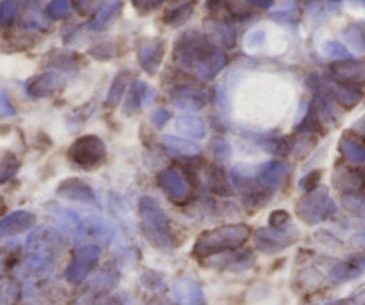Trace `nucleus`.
Returning a JSON list of instances; mask_svg holds the SVG:
<instances>
[{"mask_svg": "<svg viewBox=\"0 0 365 305\" xmlns=\"http://www.w3.org/2000/svg\"><path fill=\"white\" fill-rule=\"evenodd\" d=\"M140 227L143 236L147 237L154 248L161 252H170L175 247L174 230H172L170 220L163 211L160 203L153 196H142L138 200Z\"/></svg>", "mask_w": 365, "mask_h": 305, "instance_id": "obj_1", "label": "nucleus"}, {"mask_svg": "<svg viewBox=\"0 0 365 305\" xmlns=\"http://www.w3.org/2000/svg\"><path fill=\"white\" fill-rule=\"evenodd\" d=\"M249 236H251V229L244 223H233V225H222L212 230H205L195 240L194 257L208 259L212 255L240 248L249 240Z\"/></svg>", "mask_w": 365, "mask_h": 305, "instance_id": "obj_2", "label": "nucleus"}, {"mask_svg": "<svg viewBox=\"0 0 365 305\" xmlns=\"http://www.w3.org/2000/svg\"><path fill=\"white\" fill-rule=\"evenodd\" d=\"M215 48L217 47L208 40V36L197 33V31H187L175 41L174 61L179 68L195 72L215 52Z\"/></svg>", "mask_w": 365, "mask_h": 305, "instance_id": "obj_3", "label": "nucleus"}, {"mask_svg": "<svg viewBox=\"0 0 365 305\" xmlns=\"http://www.w3.org/2000/svg\"><path fill=\"white\" fill-rule=\"evenodd\" d=\"M296 215L308 225H317L336 215V203L329 196L328 189L315 188L297 200Z\"/></svg>", "mask_w": 365, "mask_h": 305, "instance_id": "obj_4", "label": "nucleus"}, {"mask_svg": "<svg viewBox=\"0 0 365 305\" xmlns=\"http://www.w3.org/2000/svg\"><path fill=\"white\" fill-rule=\"evenodd\" d=\"M106 145L96 134H84L81 138H77L70 145L68 152H66V157H68V161L73 166L86 171L103 166L104 161H106Z\"/></svg>", "mask_w": 365, "mask_h": 305, "instance_id": "obj_5", "label": "nucleus"}, {"mask_svg": "<svg viewBox=\"0 0 365 305\" xmlns=\"http://www.w3.org/2000/svg\"><path fill=\"white\" fill-rule=\"evenodd\" d=\"M101 257V248L97 245H83V247L77 248L72 255V261L68 262L65 269V279L70 284L77 286V284H83L88 279L93 269L99 264Z\"/></svg>", "mask_w": 365, "mask_h": 305, "instance_id": "obj_6", "label": "nucleus"}, {"mask_svg": "<svg viewBox=\"0 0 365 305\" xmlns=\"http://www.w3.org/2000/svg\"><path fill=\"white\" fill-rule=\"evenodd\" d=\"M299 237V232L292 225L279 227V229H259L255 232V245L263 254H278L285 248L292 247Z\"/></svg>", "mask_w": 365, "mask_h": 305, "instance_id": "obj_7", "label": "nucleus"}, {"mask_svg": "<svg viewBox=\"0 0 365 305\" xmlns=\"http://www.w3.org/2000/svg\"><path fill=\"white\" fill-rule=\"evenodd\" d=\"M161 191L175 203H185L192 195V186L178 168H165L156 175Z\"/></svg>", "mask_w": 365, "mask_h": 305, "instance_id": "obj_8", "label": "nucleus"}, {"mask_svg": "<svg viewBox=\"0 0 365 305\" xmlns=\"http://www.w3.org/2000/svg\"><path fill=\"white\" fill-rule=\"evenodd\" d=\"M170 100L175 107L182 111H201L202 107L208 106L210 102V93L202 87L197 86H174L170 90Z\"/></svg>", "mask_w": 365, "mask_h": 305, "instance_id": "obj_9", "label": "nucleus"}, {"mask_svg": "<svg viewBox=\"0 0 365 305\" xmlns=\"http://www.w3.org/2000/svg\"><path fill=\"white\" fill-rule=\"evenodd\" d=\"M63 86H65V77L59 72L48 70V72L34 75L33 79L27 80L26 93L31 98H48L59 93L63 90Z\"/></svg>", "mask_w": 365, "mask_h": 305, "instance_id": "obj_10", "label": "nucleus"}, {"mask_svg": "<svg viewBox=\"0 0 365 305\" xmlns=\"http://www.w3.org/2000/svg\"><path fill=\"white\" fill-rule=\"evenodd\" d=\"M290 173H292V164L287 163V161H267L256 168V181L263 188H269L274 191L289 181Z\"/></svg>", "mask_w": 365, "mask_h": 305, "instance_id": "obj_11", "label": "nucleus"}, {"mask_svg": "<svg viewBox=\"0 0 365 305\" xmlns=\"http://www.w3.org/2000/svg\"><path fill=\"white\" fill-rule=\"evenodd\" d=\"M165 58V41L161 38H150V40H143L138 47V63L142 70L149 75L160 70L161 63Z\"/></svg>", "mask_w": 365, "mask_h": 305, "instance_id": "obj_12", "label": "nucleus"}, {"mask_svg": "<svg viewBox=\"0 0 365 305\" xmlns=\"http://www.w3.org/2000/svg\"><path fill=\"white\" fill-rule=\"evenodd\" d=\"M329 72L335 80L349 86H364L365 84V61L358 59H340L329 66Z\"/></svg>", "mask_w": 365, "mask_h": 305, "instance_id": "obj_13", "label": "nucleus"}, {"mask_svg": "<svg viewBox=\"0 0 365 305\" xmlns=\"http://www.w3.org/2000/svg\"><path fill=\"white\" fill-rule=\"evenodd\" d=\"M58 195L65 200H72V202L79 203H90V205H93V203L97 202L96 191L91 189V186L77 177H70L59 182Z\"/></svg>", "mask_w": 365, "mask_h": 305, "instance_id": "obj_14", "label": "nucleus"}, {"mask_svg": "<svg viewBox=\"0 0 365 305\" xmlns=\"http://www.w3.org/2000/svg\"><path fill=\"white\" fill-rule=\"evenodd\" d=\"M172 293H174L178 305H206L205 293L197 280H194L192 277H181L175 280Z\"/></svg>", "mask_w": 365, "mask_h": 305, "instance_id": "obj_15", "label": "nucleus"}, {"mask_svg": "<svg viewBox=\"0 0 365 305\" xmlns=\"http://www.w3.org/2000/svg\"><path fill=\"white\" fill-rule=\"evenodd\" d=\"M36 225V216L29 211H15L0 220V237L16 236Z\"/></svg>", "mask_w": 365, "mask_h": 305, "instance_id": "obj_16", "label": "nucleus"}, {"mask_svg": "<svg viewBox=\"0 0 365 305\" xmlns=\"http://www.w3.org/2000/svg\"><path fill=\"white\" fill-rule=\"evenodd\" d=\"M206 36L220 50H230L237 45V33L233 27L226 22H219V20L206 22Z\"/></svg>", "mask_w": 365, "mask_h": 305, "instance_id": "obj_17", "label": "nucleus"}, {"mask_svg": "<svg viewBox=\"0 0 365 305\" xmlns=\"http://www.w3.org/2000/svg\"><path fill=\"white\" fill-rule=\"evenodd\" d=\"M326 90L336 104L347 107V109L358 106L361 97H364V93L356 86H349V84L339 82V80H326Z\"/></svg>", "mask_w": 365, "mask_h": 305, "instance_id": "obj_18", "label": "nucleus"}, {"mask_svg": "<svg viewBox=\"0 0 365 305\" xmlns=\"http://www.w3.org/2000/svg\"><path fill=\"white\" fill-rule=\"evenodd\" d=\"M202 178H205L206 188L212 193H215V195L230 196L231 193H233V188H231L226 170L217 166V164H206Z\"/></svg>", "mask_w": 365, "mask_h": 305, "instance_id": "obj_19", "label": "nucleus"}, {"mask_svg": "<svg viewBox=\"0 0 365 305\" xmlns=\"http://www.w3.org/2000/svg\"><path fill=\"white\" fill-rule=\"evenodd\" d=\"M339 149L346 163L354 164V166L356 164H365V143L353 132L342 134L339 141Z\"/></svg>", "mask_w": 365, "mask_h": 305, "instance_id": "obj_20", "label": "nucleus"}, {"mask_svg": "<svg viewBox=\"0 0 365 305\" xmlns=\"http://www.w3.org/2000/svg\"><path fill=\"white\" fill-rule=\"evenodd\" d=\"M195 6H197V0H175L174 4L165 11L163 22L168 27H181L194 15Z\"/></svg>", "mask_w": 365, "mask_h": 305, "instance_id": "obj_21", "label": "nucleus"}, {"mask_svg": "<svg viewBox=\"0 0 365 305\" xmlns=\"http://www.w3.org/2000/svg\"><path fill=\"white\" fill-rule=\"evenodd\" d=\"M161 145L168 150L170 154L179 157H195L201 154V146L190 138H179V136L165 134L161 138Z\"/></svg>", "mask_w": 365, "mask_h": 305, "instance_id": "obj_22", "label": "nucleus"}, {"mask_svg": "<svg viewBox=\"0 0 365 305\" xmlns=\"http://www.w3.org/2000/svg\"><path fill=\"white\" fill-rule=\"evenodd\" d=\"M122 8H124V2L122 0H110L108 4H104L103 8L99 9V13L96 15V18L90 22V31H104L115 22V20L120 16Z\"/></svg>", "mask_w": 365, "mask_h": 305, "instance_id": "obj_23", "label": "nucleus"}, {"mask_svg": "<svg viewBox=\"0 0 365 305\" xmlns=\"http://www.w3.org/2000/svg\"><path fill=\"white\" fill-rule=\"evenodd\" d=\"M175 129L192 139L206 138V124L201 117L192 113H182L175 118Z\"/></svg>", "mask_w": 365, "mask_h": 305, "instance_id": "obj_24", "label": "nucleus"}, {"mask_svg": "<svg viewBox=\"0 0 365 305\" xmlns=\"http://www.w3.org/2000/svg\"><path fill=\"white\" fill-rule=\"evenodd\" d=\"M226 65H227V55L224 54V50H220V48H215V52H213V54L210 55V58L206 59V61L202 63L194 73L199 77V79L212 80L215 79L224 68H226Z\"/></svg>", "mask_w": 365, "mask_h": 305, "instance_id": "obj_25", "label": "nucleus"}, {"mask_svg": "<svg viewBox=\"0 0 365 305\" xmlns=\"http://www.w3.org/2000/svg\"><path fill=\"white\" fill-rule=\"evenodd\" d=\"M147 84L143 80H135V82L129 86L128 93H125V102H124V109L122 113L125 117H133L140 111V107L143 106V97H145V91H147Z\"/></svg>", "mask_w": 365, "mask_h": 305, "instance_id": "obj_26", "label": "nucleus"}, {"mask_svg": "<svg viewBox=\"0 0 365 305\" xmlns=\"http://www.w3.org/2000/svg\"><path fill=\"white\" fill-rule=\"evenodd\" d=\"M361 182H364L361 173H356L349 168H336L335 175H333V184L342 193L358 191L361 188Z\"/></svg>", "mask_w": 365, "mask_h": 305, "instance_id": "obj_27", "label": "nucleus"}, {"mask_svg": "<svg viewBox=\"0 0 365 305\" xmlns=\"http://www.w3.org/2000/svg\"><path fill=\"white\" fill-rule=\"evenodd\" d=\"M252 252L251 250H244L240 252V254H227L224 255V257H220V262L219 261H212L208 262L210 266H213V268H220V269H245L249 268V266L252 264Z\"/></svg>", "mask_w": 365, "mask_h": 305, "instance_id": "obj_28", "label": "nucleus"}, {"mask_svg": "<svg viewBox=\"0 0 365 305\" xmlns=\"http://www.w3.org/2000/svg\"><path fill=\"white\" fill-rule=\"evenodd\" d=\"M129 75H131L129 72L117 73V77H115L113 82H111L110 91H108L106 106L117 107L118 104H120L122 98L125 97V91L129 90Z\"/></svg>", "mask_w": 365, "mask_h": 305, "instance_id": "obj_29", "label": "nucleus"}, {"mask_svg": "<svg viewBox=\"0 0 365 305\" xmlns=\"http://www.w3.org/2000/svg\"><path fill=\"white\" fill-rule=\"evenodd\" d=\"M361 272H364V268H361L354 259H351V261L336 264L335 268L329 272V279L335 280V282H347V280H353L356 279V277H360Z\"/></svg>", "mask_w": 365, "mask_h": 305, "instance_id": "obj_30", "label": "nucleus"}, {"mask_svg": "<svg viewBox=\"0 0 365 305\" xmlns=\"http://www.w3.org/2000/svg\"><path fill=\"white\" fill-rule=\"evenodd\" d=\"M20 168V161L16 159V156L9 150L0 152V184L8 182L9 178H13L16 175Z\"/></svg>", "mask_w": 365, "mask_h": 305, "instance_id": "obj_31", "label": "nucleus"}, {"mask_svg": "<svg viewBox=\"0 0 365 305\" xmlns=\"http://www.w3.org/2000/svg\"><path fill=\"white\" fill-rule=\"evenodd\" d=\"M117 282H118V272L115 268H110V266H108V268H104L103 272L93 279V282H91V289L103 293V291H108L111 289V287L117 286Z\"/></svg>", "mask_w": 365, "mask_h": 305, "instance_id": "obj_32", "label": "nucleus"}, {"mask_svg": "<svg viewBox=\"0 0 365 305\" xmlns=\"http://www.w3.org/2000/svg\"><path fill=\"white\" fill-rule=\"evenodd\" d=\"M344 40L346 43L353 48L354 52H360L364 54L365 52V33L361 31V27L358 26H349L346 31H344Z\"/></svg>", "mask_w": 365, "mask_h": 305, "instance_id": "obj_33", "label": "nucleus"}, {"mask_svg": "<svg viewBox=\"0 0 365 305\" xmlns=\"http://www.w3.org/2000/svg\"><path fill=\"white\" fill-rule=\"evenodd\" d=\"M342 205L347 211L361 215V213H365V193H361L360 189L358 191L342 193Z\"/></svg>", "mask_w": 365, "mask_h": 305, "instance_id": "obj_34", "label": "nucleus"}, {"mask_svg": "<svg viewBox=\"0 0 365 305\" xmlns=\"http://www.w3.org/2000/svg\"><path fill=\"white\" fill-rule=\"evenodd\" d=\"M45 13L52 20H65L72 13V4L70 0H51L45 8Z\"/></svg>", "mask_w": 365, "mask_h": 305, "instance_id": "obj_35", "label": "nucleus"}, {"mask_svg": "<svg viewBox=\"0 0 365 305\" xmlns=\"http://www.w3.org/2000/svg\"><path fill=\"white\" fill-rule=\"evenodd\" d=\"M322 54L329 59H335V61H340V59H349L351 52L349 48L344 43H340L339 40H328L322 43Z\"/></svg>", "mask_w": 365, "mask_h": 305, "instance_id": "obj_36", "label": "nucleus"}, {"mask_svg": "<svg viewBox=\"0 0 365 305\" xmlns=\"http://www.w3.org/2000/svg\"><path fill=\"white\" fill-rule=\"evenodd\" d=\"M19 300V286L13 280L0 279V305H15Z\"/></svg>", "mask_w": 365, "mask_h": 305, "instance_id": "obj_37", "label": "nucleus"}, {"mask_svg": "<svg viewBox=\"0 0 365 305\" xmlns=\"http://www.w3.org/2000/svg\"><path fill=\"white\" fill-rule=\"evenodd\" d=\"M208 149H210V152H212V156L215 157L217 161L230 159L231 154H233V149H231L230 143H227L226 139H222V138L210 139Z\"/></svg>", "mask_w": 365, "mask_h": 305, "instance_id": "obj_38", "label": "nucleus"}, {"mask_svg": "<svg viewBox=\"0 0 365 305\" xmlns=\"http://www.w3.org/2000/svg\"><path fill=\"white\" fill-rule=\"evenodd\" d=\"M117 54L118 50L117 47H115L113 41H104V43L93 45V47L90 48V55L93 59H97V61H108V59L115 58Z\"/></svg>", "mask_w": 365, "mask_h": 305, "instance_id": "obj_39", "label": "nucleus"}, {"mask_svg": "<svg viewBox=\"0 0 365 305\" xmlns=\"http://www.w3.org/2000/svg\"><path fill=\"white\" fill-rule=\"evenodd\" d=\"M16 13H19V8H16L15 0H2L0 2V26H11L16 18Z\"/></svg>", "mask_w": 365, "mask_h": 305, "instance_id": "obj_40", "label": "nucleus"}, {"mask_svg": "<svg viewBox=\"0 0 365 305\" xmlns=\"http://www.w3.org/2000/svg\"><path fill=\"white\" fill-rule=\"evenodd\" d=\"M56 66L65 72L76 70L79 66V58L73 52H61V54H56Z\"/></svg>", "mask_w": 365, "mask_h": 305, "instance_id": "obj_41", "label": "nucleus"}, {"mask_svg": "<svg viewBox=\"0 0 365 305\" xmlns=\"http://www.w3.org/2000/svg\"><path fill=\"white\" fill-rule=\"evenodd\" d=\"M142 282H143V286L145 287H149V289H153V291H163L165 287V279H163V275H161V273H158V272H145L142 275Z\"/></svg>", "mask_w": 365, "mask_h": 305, "instance_id": "obj_42", "label": "nucleus"}, {"mask_svg": "<svg viewBox=\"0 0 365 305\" xmlns=\"http://www.w3.org/2000/svg\"><path fill=\"white\" fill-rule=\"evenodd\" d=\"M15 114L16 111L15 107H13L8 91L0 87V120H4V118H13Z\"/></svg>", "mask_w": 365, "mask_h": 305, "instance_id": "obj_43", "label": "nucleus"}, {"mask_svg": "<svg viewBox=\"0 0 365 305\" xmlns=\"http://www.w3.org/2000/svg\"><path fill=\"white\" fill-rule=\"evenodd\" d=\"M165 2H168V0H133V6H135L136 11L147 15V13H150V11H154V9L161 8Z\"/></svg>", "mask_w": 365, "mask_h": 305, "instance_id": "obj_44", "label": "nucleus"}, {"mask_svg": "<svg viewBox=\"0 0 365 305\" xmlns=\"http://www.w3.org/2000/svg\"><path fill=\"white\" fill-rule=\"evenodd\" d=\"M319 182H321V171H310V173L304 175L299 181V188L303 189V191H312V189L319 188Z\"/></svg>", "mask_w": 365, "mask_h": 305, "instance_id": "obj_45", "label": "nucleus"}, {"mask_svg": "<svg viewBox=\"0 0 365 305\" xmlns=\"http://www.w3.org/2000/svg\"><path fill=\"white\" fill-rule=\"evenodd\" d=\"M170 118H172L170 111L165 109V107H160V109H156L153 114H150V122H153L154 127H158V129H163L165 125L168 124V120H170Z\"/></svg>", "mask_w": 365, "mask_h": 305, "instance_id": "obj_46", "label": "nucleus"}, {"mask_svg": "<svg viewBox=\"0 0 365 305\" xmlns=\"http://www.w3.org/2000/svg\"><path fill=\"white\" fill-rule=\"evenodd\" d=\"M290 225V215L287 211H274L269 218V227L279 229V227Z\"/></svg>", "mask_w": 365, "mask_h": 305, "instance_id": "obj_47", "label": "nucleus"}, {"mask_svg": "<svg viewBox=\"0 0 365 305\" xmlns=\"http://www.w3.org/2000/svg\"><path fill=\"white\" fill-rule=\"evenodd\" d=\"M70 4L81 13V15H90L97 8V0H70Z\"/></svg>", "mask_w": 365, "mask_h": 305, "instance_id": "obj_48", "label": "nucleus"}, {"mask_svg": "<svg viewBox=\"0 0 365 305\" xmlns=\"http://www.w3.org/2000/svg\"><path fill=\"white\" fill-rule=\"evenodd\" d=\"M263 41H265V33H263V31H252V33H249L247 38H245V45H247L249 48L259 47Z\"/></svg>", "mask_w": 365, "mask_h": 305, "instance_id": "obj_49", "label": "nucleus"}, {"mask_svg": "<svg viewBox=\"0 0 365 305\" xmlns=\"http://www.w3.org/2000/svg\"><path fill=\"white\" fill-rule=\"evenodd\" d=\"M252 8L256 9H270L272 8V0H245Z\"/></svg>", "mask_w": 365, "mask_h": 305, "instance_id": "obj_50", "label": "nucleus"}, {"mask_svg": "<svg viewBox=\"0 0 365 305\" xmlns=\"http://www.w3.org/2000/svg\"><path fill=\"white\" fill-rule=\"evenodd\" d=\"M149 305H174L170 300L167 298H154V300L149 301Z\"/></svg>", "mask_w": 365, "mask_h": 305, "instance_id": "obj_51", "label": "nucleus"}, {"mask_svg": "<svg viewBox=\"0 0 365 305\" xmlns=\"http://www.w3.org/2000/svg\"><path fill=\"white\" fill-rule=\"evenodd\" d=\"M4 211H6V202H4V198L0 196V216L4 215Z\"/></svg>", "mask_w": 365, "mask_h": 305, "instance_id": "obj_52", "label": "nucleus"}, {"mask_svg": "<svg viewBox=\"0 0 365 305\" xmlns=\"http://www.w3.org/2000/svg\"><path fill=\"white\" fill-rule=\"evenodd\" d=\"M328 305H349V301L340 300V301H331V304H328Z\"/></svg>", "mask_w": 365, "mask_h": 305, "instance_id": "obj_53", "label": "nucleus"}, {"mask_svg": "<svg viewBox=\"0 0 365 305\" xmlns=\"http://www.w3.org/2000/svg\"><path fill=\"white\" fill-rule=\"evenodd\" d=\"M361 178H364V181H365V168H364V171H361Z\"/></svg>", "mask_w": 365, "mask_h": 305, "instance_id": "obj_54", "label": "nucleus"}]
</instances>
